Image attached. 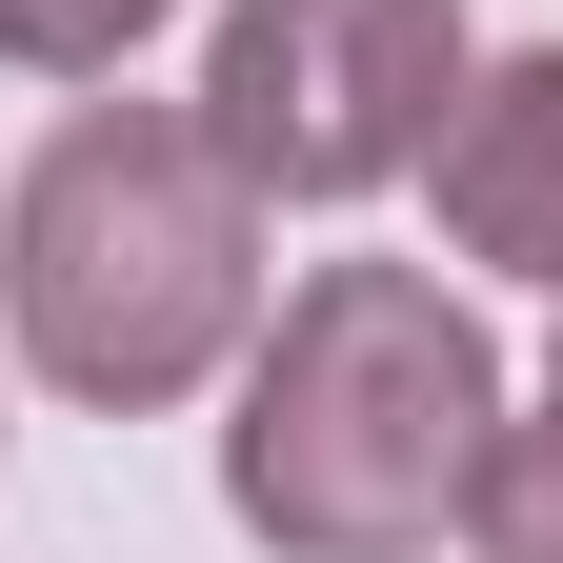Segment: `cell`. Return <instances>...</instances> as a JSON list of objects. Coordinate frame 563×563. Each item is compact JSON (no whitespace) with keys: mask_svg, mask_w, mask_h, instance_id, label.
I'll return each mask as SVG.
<instances>
[{"mask_svg":"<svg viewBox=\"0 0 563 563\" xmlns=\"http://www.w3.org/2000/svg\"><path fill=\"white\" fill-rule=\"evenodd\" d=\"M504 443V342L443 262H302L282 322L242 342L222 504L282 563H422Z\"/></svg>","mask_w":563,"mask_h":563,"instance_id":"1","label":"cell"},{"mask_svg":"<svg viewBox=\"0 0 563 563\" xmlns=\"http://www.w3.org/2000/svg\"><path fill=\"white\" fill-rule=\"evenodd\" d=\"M0 322L60 402H181L262 342V181L201 101H81L0 201Z\"/></svg>","mask_w":563,"mask_h":563,"instance_id":"2","label":"cell"},{"mask_svg":"<svg viewBox=\"0 0 563 563\" xmlns=\"http://www.w3.org/2000/svg\"><path fill=\"white\" fill-rule=\"evenodd\" d=\"M463 81H483L463 0H222L201 141L262 201H383V181H422V141H443Z\"/></svg>","mask_w":563,"mask_h":563,"instance_id":"3","label":"cell"},{"mask_svg":"<svg viewBox=\"0 0 563 563\" xmlns=\"http://www.w3.org/2000/svg\"><path fill=\"white\" fill-rule=\"evenodd\" d=\"M422 162H443V242L563 302V41L483 60V81L443 101V141H422Z\"/></svg>","mask_w":563,"mask_h":563,"instance_id":"4","label":"cell"},{"mask_svg":"<svg viewBox=\"0 0 563 563\" xmlns=\"http://www.w3.org/2000/svg\"><path fill=\"white\" fill-rule=\"evenodd\" d=\"M463 543L483 563H563V402L543 422L504 402V443H483V483H463Z\"/></svg>","mask_w":563,"mask_h":563,"instance_id":"5","label":"cell"},{"mask_svg":"<svg viewBox=\"0 0 563 563\" xmlns=\"http://www.w3.org/2000/svg\"><path fill=\"white\" fill-rule=\"evenodd\" d=\"M162 21L181 0H0V60H21V81H121Z\"/></svg>","mask_w":563,"mask_h":563,"instance_id":"6","label":"cell"}]
</instances>
